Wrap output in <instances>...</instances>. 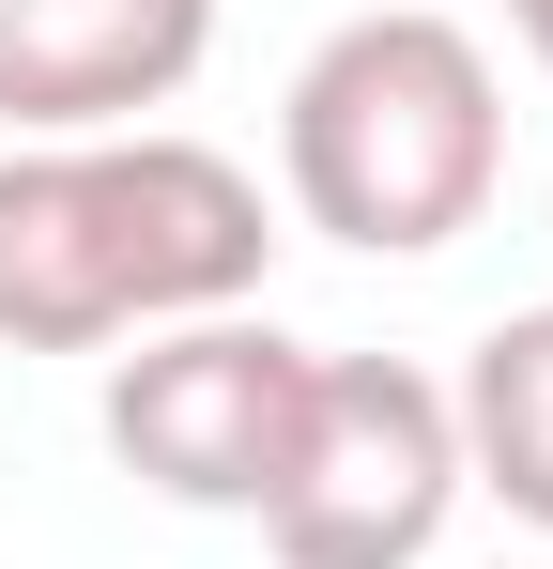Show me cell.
I'll return each mask as SVG.
<instances>
[{
  "instance_id": "cell-1",
  "label": "cell",
  "mask_w": 553,
  "mask_h": 569,
  "mask_svg": "<svg viewBox=\"0 0 553 569\" xmlns=\"http://www.w3.org/2000/svg\"><path fill=\"white\" fill-rule=\"evenodd\" d=\"M262 262L276 216L215 139H170V123L0 139V339L16 355H108L154 323H215L262 292Z\"/></svg>"
},
{
  "instance_id": "cell-2",
  "label": "cell",
  "mask_w": 553,
  "mask_h": 569,
  "mask_svg": "<svg viewBox=\"0 0 553 569\" xmlns=\"http://www.w3.org/2000/svg\"><path fill=\"white\" fill-rule=\"evenodd\" d=\"M492 170H507V93H492V47L431 16V0H384V16H339L292 93H276V186L323 247L354 262H431L492 216Z\"/></svg>"
},
{
  "instance_id": "cell-3",
  "label": "cell",
  "mask_w": 553,
  "mask_h": 569,
  "mask_svg": "<svg viewBox=\"0 0 553 569\" xmlns=\"http://www.w3.org/2000/svg\"><path fill=\"white\" fill-rule=\"evenodd\" d=\"M446 508H461L446 385L415 370V355H323V370H308L292 477L262 492L276 569H431Z\"/></svg>"
},
{
  "instance_id": "cell-4",
  "label": "cell",
  "mask_w": 553,
  "mask_h": 569,
  "mask_svg": "<svg viewBox=\"0 0 553 569\" xmlns=\"http://www.w3.org/2000/svg\"><path fill=\"white\" fill-rule=\"evenodd\" d=\"M308 339H276L247 308L215 323H154L139 355H108V462L170 508H215V523H262V492L292 477V431H308Z\"/></svg>"
},
{
  "instance_id": "cell-5",
  "label": "cell",
  "mask_w": 553,
  "mask_h": 569,
  "mask_svg": "<svg viewBox=\"0 0 553 569\" xmlns=\"http://www.w3.org/2000/svg\"><path fill=\"white\" fill-rule=\"evenodd\" d=\"M215 62V0H0V139H123Z\"/></svg>"
},
{
  "instance_id": "cell-6",
  "label": "cell",
  "mask_w": 553,
  "mask_h": 569,
  "mask_svg": "<svg viewBox=\"0 0 553 569\" xmlns=\"http://www.w3.org/2000/svg\"><path fill=\"white\" fill-rule=\"evenodd\" d=\"M446 431H461V492H492L507 523L553 539V308H507L446 385Z\"/></svg>"
},
{
  "instance_id": "cell-7",
  "label": "cell",
  "mask_w": 553,
  "mask_h": 569,
  "mask_svg": "<svg viewBox=\"0 0 553 569\" xmlns=\"http://www.w3.org/2000/svg\"><path fill=\"white\" fill-rule=\"evenodd\" d=\"M507 31H523V62L553 78V0H507Z\"/></svg>"
}]
</instances>
